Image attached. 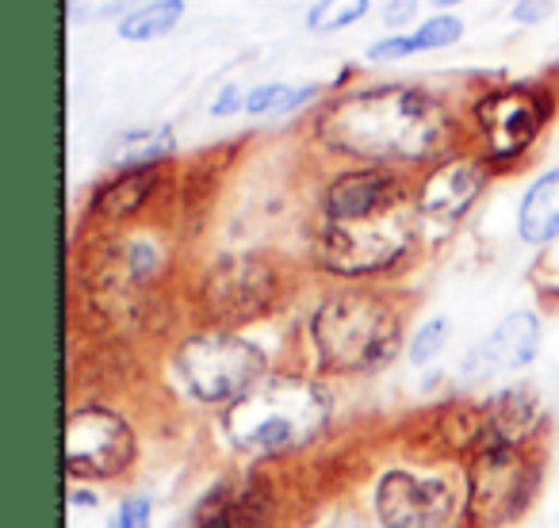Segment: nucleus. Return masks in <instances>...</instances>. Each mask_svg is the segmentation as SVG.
<instances>
[{
  "label": "nucleus",
  "instance_id": "f03ea898",
  "mask_svg": "<svg viewBox=\"0 0 559 528\" xmlns=\"http://www.w3.org/2000/svg\"><path fill=\"white\" fill-rule=\"evenodd\" d=\"M411 299L395 284H322L299 322L296 364L330 383H360L406 357Z\"/></svg>",
  "mask_w": 559,
  "mask_h": 528
},
{
  "label": "nucleus",
  "instance_id": "c85d7f7f",
  "mask_svg": "<svg viewBox=\"0 0 559 528\" xmlns=\"http://www.w3.org/2000/svg\"><path fill=\"white\" fill-rule=\"evenodd\" d=\"M414 20H418V0H388L383 4V27H391V32H403Z\"/></svg>",
  "mask_w": 559,
  "mask_h": 528
},
{
  "label": "nucleus",
  "instance_id": "39448f33",
  "mask_svg": "<svg viewBox=\"0 0 559 528\" xmlns=\"http://www.w3.org/2000/svg\"><path fill=\"white\" fill-rule=\"evenodd\" d=\"M272 352L246 329L188 326L169 337L162 380L180 406L218 418L272 372Z\"/></svg>",
  "mask_w": 559,
  "mask_h": 528
},
{
  "label": "nucleus",
  "instance_id": "4be33fe9",
  "mask_svg": "<svg viewBox=\"0 0 559 528\" xmlns=\"http://www.w3.org/2000/svg\"><path fill=\"white\" fill-rule=\"evenodd\" d=\"M449 337H452V322L444 319V314L426 319L411 334V341H406V364H411V368H429L444 349H449Z\"/></svg>",
  "mask_w": 559,
  "mask_h": 528
},
{
  "label": "nucleus",
  "instance_id": "6e6552de",
  "mask_svg": "<svg viewBox=\"0 0 559 528\" xmlns=\"http://www.w3.org/2000/svg\"><path fill=\"white\" fill-rule=\"evenodd\" d=\"M372 528H467L460 471L441 459H388L368 482Z\"/></svg>",
  "mask_w": 559,
  "mask_h": 528
},
{
  "label": "nucleus",
  "instance_id": "20e7f679",
  "mask_svg": "<svg viewBox=\"0 0 559 528\" xmlns=\"http://www.w3.org/2000/svg\"><path fill=\"white\" fill-rule=\"evenodd\" d=\"M299 273L272 249H223L185 276V307L192 326L249 329L269 322L296 296Z\"/></svg>",
  "mask_w": 559,
  "mask_h": 528
},
{
  "label": "nucleus",
  "instance_id": "6ab92c4d",
  "mask_svg": "<svg viewBox=\"0 0 559 528\" xmlns=\"http://www.w3.org/2000/svg\"><path fill=\"white\" fill-rule=\"evenodd\" d=\"M177 134L169 123L157 127H127L108 142L111 169H157V165H177Z\"/></svg>",
  "mask_w": 559,
  "mask_h": 528
},
{
  "label": "nucleus",
  "instance_id": "c756f323",
  "mask_svg": "<svg viewBox=\"0 0 559 528\" xmlns=\"http://www.w3.org/2000/svg\"><path fill=\"white\" fill-rule=\"evenodd\" d=\"M100 487H93V482H70V490H66L70 509H100Z\"/></svg>",
  "mask_w": 559,
  "mask_h": 528
},
{
  "label": "nucleus",
  "instance_id": "f3484780",
  "mask_svg": "<svg viewBox=\"0 0 559 528\" xmlns=\"http://www.w3.org/2000/svg\"><path fill=\"white\" fill-rule=\"evenodd\" d=\"M544 322L536 311H510L464 360L467 380H498V375L525 372L540 357Z\"/></svg>",
  "mask_w": 559,
  "mask_h": 528
},
{
  "label": "nucleus",
  "instance_id": "5701e85b",
  "mask_svg": "<svg viewBox=\"0 0 559 528\" xmlns=\"http://www.w3.org/2000/svg\"><path fill=\"white\" fill-rule=\"evenodd\" d=\"M414 43H418V55L421 50H444V47H456L464 39V20L452 16V12H437V16L421 20L414 27Z\"/></svg>",
  "mask_w": 559,
  "mask_h": 528
},
{
  "label": "nucleus",
  "instance_id": "1a4fd4ad",
  "mask_svg": "<svg viewBox=\"0 0 559 528\" xmlns=\"http://www.w3.org/2000/svg\"><path fill=\"white\" fill-rule=\"evenodd\" d=\"M456 471L460 487H464V525L513 528L528 517V509L540 497L548 456H544V448L483 444Z\"/></svg>",
  "mask_w": 559,
  "mask_h": 528
},
{
  "label": "nucleus",
  "instance_id": "7ed1b4c3",
  "mask_svg": "<svg viewBox=\"0 0 559 528\" xmlns=\"http://www.w3.org/2000/svg\"><path fill=\"white\" fill-rule=\"evenodd\" d=\"M215 436L241 467L299 464L337 433V383L307 372L304 364H276L230 410L211 418Z\"/></svg>",
  "mask_w": 559,
  "mask_h": 528
},
{
  "label": "nucleus",
  "instance_id": "cd10ccee",
  "mask_svg": "<svg viewBox=\"0 0 559 528\" xmlns=\"http://www.w3.org/2000/svg\"><path fill=\"white\" fill-rule=\"evenodd\" d=\"M246 93L241 85H223L211 100V116L215 119H230V116H246Z\"/></svg>",
  "mask_w": 559,
  "mask_h": 528
},
{
  "label": "nucleus",
  "instance_id": "b1692460",
  "mask_svg": "<svg viewBox=\"0 0 559 528\" xmlns=\"http://www.w3.org/2000/svg\"><path fill=\"white\" fill-rule=\"evenodd\" d=\"M104 528H154V497L131 490L116 502L111 517L104 520Z\"/></svg>",
  "mask_w": 559,
  "mask_h": 528
},
{
  "label": "nucleus",
  "instance_id": "4468645a",
  "mask_svg": "<svg viewBox=\"0 0 559 528\" xmlns=\"http://www.w3.org/2000/svg\"><path fill=\"white\" fill-rule=\"evenodd\" d=\"M177 165L157 169H111L88 192L81 211V230H131L150 218H165V203L177 195Z\"/></svg>",
  "mask_w": 559,
  "mask_h": 528
},
{
  "label": "nucleus",
  "instance_id": "dca6fc26",
  "mask_svg": "<svg viewBox=\"0 0 559 528\" xmlns=\"http://www.w3.org/2000/svg\"><path fill=\"white\" fill-rule=\"evenodd\" d=\"M483 444L506 448H544L548 441V406L528 383H506L483 395ZM479 444V448H483Z\"/></svg>",
  "mask_w": 559,
  "mask_h": 528
},
{
  "label": "nucleus",
  "instance_id": "ddd939ff",
  "mask_svg": "<svg viewBox=\"0 0 559 528\" xmlns=\"http://www.w3.org/2000/svg\"><path fill=\"white\" fill-rule=\"evenodd\" d=\"M411 172L380 165H322L314 188V223H360L411 207Z\"/></svg>",
  "mask_w": 559,
  "mask_h": 528
},
{
  "label": "nucleus",
  "instance_id": "7c9ffc66",
  "mask_svg": "<svg viewBox=\"0 0 559 528\" xmlns=\"http://www.w3.org/2000/svg\"><path fill=\"white\" fill-rule=\"evenodd\" d=\"M437 9H456V4H464V0H433Z\"/></svg>",
  "mask_w": 559,
  "mask_h": 528
},
{
  "label": "nucleus",
  "instance_id": "a878e982",
  "mask_svg": "<svg viewBox=\"0 0 559 528\" xmlns=\"http://www.w3.org/2000/svg\"><path fill=\"white\" fill-rule=\"evenodd\" d=\"M411 55H418L414 35L411 32H391V35H383V39H376L365 58L376 65H388V62H399V58H411Z\"/></svg>",
  "mask_w": 559,
  "mask_h": 528
},
{
  "label": "nucleus",
  "instance_id": "2eb2a0df",
  "mask_svg": "<svg viewBox=\"0 0 559 528\" xmlns=\"http://www.w3.org/2000/svg\"><path fill=\"white\" fill-rule=\"evenodd\" d=\"M483 398L449 395L437 406L421 410L418 429L411 433L414 456L441 459V464L460 467L483 444Z\"/></svg>",
  "mask_w": 559,
  "mask_h": 528
},
{
  "label": "nucleus",
  "instance_id": "412c9836",
  "mask_svg": "<svg viewBox=\"0 0 559 528\" xmlns=\"http://www.w3.org/2000/svg\"><path fill=\"white\" fill-rule=\"evenodd\" d=\"M372 12V0H314L307 9V32L314 35H330L353 27Z\"/></svg>",
  "mask_w": 559,
  "mask_h": 528
},
{
  "label": "nucleus",
  "instance_id": "f8f14e48",
  "mask_svg": "<svg viewBox=\"0 0 559 528\" xmlns=\"http://www.w3.org/2000/svg\"><path fill=\"white\" fill-rule=\"evenodd\" d=\"M288 487L276 471L241 467L215 479L188 513L185 528H284Z\"/></svg>",
  "mask_w": 559,
  "mask_h": 528
},
{
  "label": "nucleus",
  "instance_id": "aec40b11",
  "mask_svg": "<svg viewBox=\"0 0 559 528\" xmlns=\"http://www.w3.org/2000/svg\"><path fill=\"white\" fill-rule=\"evenodd\" d=\"M180 20H185V0H146L119 20L116 32L123 43H154L165 39Z\"/></svg>",
  "mask_w": 559,
  "mask_h": 528
},
{
  "label": "nucleus",
  "instance_id": "9d476101",
  "mask_svg": "<svg viewBox=\"0 0 559 528\" xmlns=\"http://www.w3.org/2000/svg\"><path fill=\"white\" fill-rule=\"evenodd\" d=\"M142 459V429L127 406L104 395L73 398L62 421V467L70 482H123Z\"/></svg>",
  "mask_w": 559,
  "mask_h": 528
},
{
  "label": "nucleus",
  "instance_id": "bb28decb",
  "mask_svg": "<svg viewBox=\"0 0 559 528\" xmlns=\"http://www.w3.org/2000/svg\"><path fill=\"white\" fill-rule=\"evenodd\" d=\"M551 12H556V0H513L510 4V20L521 27L544 24V20H551Z\"/></svg>",
  "mask_w": 559,
  "mask_h": 528
},
{
  "label": "nucleus",
  "instance_id": "393cba45",
  "mask_svg": "<svg viewBox=\"0 0 559 528\" xmlns=\"http://www.w3.org/2000/svg\"><path fill=\"white\" fill-rule=\"evenodd\" d=\"M131 9H139V0H66V16L70 24H93V20H123Z\"/></svg>",
  "mask_w": 559,
  "mask_h": 528
},
{
  "label": "nucleus",
  "instance_id": "9b49d317",
  "mask_svg": "<svg viewBox=\"0 0 559 528\" xmlns=\"http://www.w3.org/2000/svg\"><path fill=\"white\" fill-rule=\"evenodd\" d=\"M490 184H495V172L472 146L449 149L433 165L414 172L411 207L421 223V233L426 238L429 233H452L472 215L475 203L487 195Z\"/></svg>",
  "mask_w": 559,
  "mask_h": 528
},
{
  "label": "nucleus",
  "instance_id": "f257e3e1",
  "mask_svg": "<svg viewBox=\"0 0 559 528\" xmlns=\"http://www.w3.org/2000/svg\"><path fill=\"white\" fill-rule=\"evenodd\" d=\"M304 134L326 165H380L414 177L464 146V108L414 81H353L314 104Z\"/></svg>",
  "mask_w": 559,
  "mask_h": 528
},
{
  "label": "nucleus",
  "instance_id": "0eeeda50",
  "mask_svg": "<svg viewBox=\"0 0 559 528\" xmlns=\"http://www.w3.org/2000/svg\"><path fill=\"white\" fill-rule=\"evenodd\" d=\"M559 116V81H487L464 104V146H472L495 177L525 169Z\"/></svg>",
  "mask_w": 559,
  "mask_h": 528
},
{
  "label": "nucleus",
  "instance_id": "423d86ee",
  "mask_svg": "<svg viewBox=\"0 0 559 528\" xmlns=\"http://www.w3.org/2000/svg\"><path fill=\"white\" fill-rule=\"evenodd\" d=\"M426 253L414 207L360 223H314L307 230V264L322 284H399Z\"/></svg>",
  "mask_w": 559,
  "mask_h": 528
},
{
  "label": "nucleus",
  "instance_id": "a211bd4d",
  "mask_svg": "<svg viewBox=\"0 0 559 528\" xmlns=\"http://www.w3.org/2000/svg\"><path fill=\"white\" fill-rule=\"evenodd\" d=\"M518 238L528 249H544L559 238V165L528 180L518 203Z\"/></svg>",
  "mask_w": 559,
  "mask_h": 528
}]
</instances>
